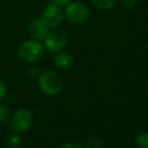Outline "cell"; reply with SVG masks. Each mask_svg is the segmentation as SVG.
Here are the masks:
<instances>
[{
    "mask_svg": "<svg viewBox=\"0 0 148 148\" xmlns=\"http://www.w3.org/2000/svg\"><path fill=\"white\" fill-rule=\"evenodd\" d=\"M90 9L83 2H71L66 9V17L74 24H82L89 19Z\"/></svg>",
    "mask_w": 148,
    "mask_h": 148,
    "instance_id": "4",
    "label": "cell"
},
{
    "mask_svg": "<svg viewBox=\"0 0 148 148\" xmlns=\"http://www.w3.org/2000/svg\"><path fill=\"white\" fill-rule=\"evenodd\" d=\"M20 143H21V138H20L19 134H17V133H11V134L7 137L8 146L15 148V147L19 146Z\"/></svg>",
    "mask_w": 148,
    "mask_h": 148,
    "instance_id": "10",
    "label": "cell"
},
{
    "mask_svg": "<svg viewBox=\"0 0 148 148\" xmlns=\"http://www.w3.org/2000/svg\"><path fill=\"white\" fill-rule=\"evenodd\" d=\"M6 95V86L2 81H0V101L5 97Z\"/></svg>",
    "mask_w": 148,
    "mask_h": 148,
    "instance_id": "16",
    "label": "cell"
},
{
    "mask_svg": "<svg viewBox=\"0 0 148 148\" xmlns=\"http://www.w3.org/2000/svg\"><path fill=\"white\" fill-rule=\"evenodd\" d=\"M136 144L139 148H148V132H142L137 136Z\"/></svg>",
    "mask_w": 148,
    "mask_h": 148,
    "instance_id": "11",
    "label": "cell"
},
{
    "mask_svg": "<svg viewBox=\"0 0 148 148\" xmlns=\"http://www.w3.org/2000/svg\"><path fill=\"white\" fill-rule=\"evenodd\" d=\"M33 118L28 110L20 109L14 113L11 119V126L16 132H25L32 126Z\"/></svg>",
    "mask_w": 148,
    "mask_h": 148,
    "instance_id": "6",
    "label": "cell"
},
{
    "mask_svg": "<svg viewBox=\"0 0 148 148\" xmlns=\"http://www.w3.org/2000/svg\"><path fill=\"white\" fill-rule=\"evenodd\" d=\"M102 142L98 138H91L87 142V148H101Z\"/></svg>",
    "mask_w": 148,
    "mask_h": 148,
    "instance_id": "13",
    "label": "cell"
},
{
    "mask_svg": "<svg viewBox=\"0 0 148 148\" xmlns=\"http://www.w3.org/2000/svg\"><path fill=\"white\" fill-rule=\"evenodd\" d=\"M53 62L60 70H69L74 64V59L68 53H58L53 58Z\"/></svg>",
    "mask_w": 148,
    "mask_h": 148,
    "instance_id": "8",
    "label": "cell"
},
{
    "mask_svg": "<svg viewBox=\"0 0 148 148\" xmlns=\"http://www.w3.org/2000/svg\"><path fill=\"white\" fill-rule=\"evenodd\" d=\"M17 56L22 62L31 64L38 62L43 56V45L40 40L29 39L19 45L17 49Z\"/></svg>",
    "mask_w": 148,
    "mask_h": 148,
    "instance_id": "1",
    "label": "cell"
},
{
    "mask_svg": "<svg viewBox=\"0 0 148 148\" xmlns=\"http://www.w3.org/2000/svg\"><path fill=\"white\" fill-rule=\"evenodd\" d=\"M27 74L30 78H35V77L38 75V69L36 66H30L27 70Z\"/></svg>",
    "mask_w": 148,
    "mask_h": 148,
    "instance_id": "15",
    "label": "cell"
},
{
    "mask_svg": "<svg viewBox=\"0 0 148 148\" xmlns=\"http://www.w3.org/2000/svg\"><path fill=\"white\" fill-rule=\"evenodd\" d=\"M62 148H83V147L75 142H66V144H64Z\"/></svg>",
    "mask_w": 148,
    "mask_h": 148,
    "instance_id": "18",
    "label": "cell"
},
{
    "mask_svg": "<svg viewBox=\"0 0 148 148\" xmlns=\"http://www.w3.org/2000/svg\"><path fill=\"white\" fill-rule=\"evenodd\" d=\"M92 4L98 9L108 10L111 9L117 3V0H91Z\"/></svg>",
    "mask_w": 148,
    "mask_h": 148,
    "instance_id": "9",
    "label": "cell"
},
{
    "mask_svg": "<svg viewBox=\"0 0 148 148\" xmlns=\"http://www.w3.org/2000/svg\"><path fill=\"white\" fill-rule=\"evenodd\" d=\"M28 32L33 39L42 40L49 32V27L41 21L40 18H34L28 24Z\"/></svg>",
    "mask_w": 148,
    "mask_h": 148,
    "instance_id": "7",
    "label": "cell"
},
{
    "mask_svg": "<svg viewBox=\"0 0 148 148\" xmlns=\"http://www.w3.org/2000/svg\"><path fill=\"white\" fill-rule=\"evenodd\" d=\"M68 34L62 29L49 31L45 37V47L49 53H58L68 45Z\"/></svg>",
    "mask_w": 148,
    "mask_h": 148,
    "instance_id": "3",
    "label": "cell"
},
{
    "mask_svg": "<svg viewBox=\"0 0 148 148\" xmlns=\"http://www.w3.org/2000/svg\"><path fill=\"white\" fill-rule=\"evenodd\" d=\"M10 111L7 106L0 105V122H5L9 119Z\"/></svg>",
    "mask_w": 148,
    "mask_h": 148,
    "instance_id": "12",
    "label": "cell"
},
{
    "mask_svg": "<svg viewBox=\"0 0 148 148\" xmlns=\"http://www.w3.org/2000/svg\"><path fill=\"white\" fill-rule=\"evenodd\" d=\"M123 6L126 8H132L137 4L138 0H121Z\"/></svg>",
    "mask_w": 148,
    "mask_h": 148,
    "instance_id": "14",
    "label": "cell"
},
{
    "mask_svg": "<svg viewBox=\"0 0 148 148\" xmlns=\"http://www.w3.org/2000/svg\"><path fill=\"white\" fill-rule=\"evenodd\" d=\"M53 3L55 5H58V6H64V5H68L69 3L72 2V0H51Z\"/></svg>",
    "mask_w": 148,
    "mask_h": 148,
    "instance_id": "17",
    "label": "cell"
},
{
    "mask_svg": "<svg viewBox=\"0 0 148 148\" xmlns=\"http://www.w3.org/2000/svg\"><path fill=\"white\" fill-rule=\"evenodd\" d=\"M38 86L45 95L56 96L62 89V79L55 71H45L39 76Z\"/></svg>",
    "mask_w": 148,
    "mask_h": 148,
    "instance_id": "2",
    "label": "cell"
},
{
    "mask_svg": "<svg viewBox=\"0 0 148 148\" xmlns=\"http://www.w3.org/2000/svg\"><path fill=\"white\" fill-rule=\"evenodd\" d=\"M41 21L49 28L58 27L64 20V12L58 5H49L41 14Z\"/></svg>",
    "mask_w": 148,
    "mask_h": 148,
    "instance_id": "5",
    "label": "cell"
}]
</instances>
